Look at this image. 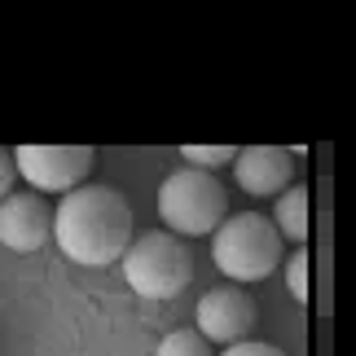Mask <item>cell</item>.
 Wrapping results in <instances>:
<instances>
[{"instance_id":"obj_1","label":"cell","mask_w":356,"mask_h":356,"mask_svg":"<svg viewBox=\"0 0 356 356\" xmlns=\"http://www.w3.org/2000/svg\"><path fill=\"white\" fill-rule=\"evenodd\" d=\"M53 242L84 268H106L132 242V207L111 185H79L53 207Z\"/></svg>"},{"instance_id":"obj_2","label":"cell","mask_w":356,"mask_h":356,"mask_svg":"<svg viewBox=\"0 0 356 356\" xmlns=\"http://www.w3.org/2000/svg\"><path fill=\"white\" fill-rule=\"evenodd\" d=\"M229 216V189L211 172L198 168H176L159 185V220L176 238H202L216 234Z\"/></svg>"},{"instance_id":"obj_3","label":"cell","mask_w":356,"mask_h":356,"mask_svg":"<svg viewBox=\"0 0 356 356\" xmlns=\"http://www.w3.org/2000/svg\"><path fill=\"white\" fill-rule=\"evenodd\" d=\"M119 264H123V282L145 299H172L194 282V255L168 229L136 234L128 242V251L119 255Z\"/></svg>"},{"instance_id":"obj_4","label":"cell","mask_w":356,"mask_h":356,"mask_svg":"<svg viewBox=\"0 0 356 356\" xmlns=\"http://www.w3.org/2000/svg\"><path fill=\"white\" fill-rule=\"evenodd\" d=\"M211 259L234 282H264L282 264V238L264 211H238L211 234Z\"/></svg>"},{"instance_id":"obj_5","label":"cell","mask_w":356,"mask_h":356,"mask_svg":"<svg viewBox=\"0 0 356 356\" xmlns=\"http://www.w3.org/2000/svg\"><path fill=\"white\" fill-rule=\"evenodd\" d=\"M13 168L31 194H71L92 172V145H18Z\"/></svg>"},{"instance_id":"obj_6","label":"cell","mask_w":356,"mask_h":356,"mask_svg":"<svg viewBox=\"0 0 356 356\" xmlns=\"http://www.w3.org/2000/svg\"><path fill=\"white\" fill-rule=\"evenodd\" d=\"M255 317H259V308L242 286H211L194 308V330L207 339V343L234 348L255 330Z\"/></svg>"},{"instance_id":"obj_7","label":"cell","mask_w":356,"mask_h":356,"mask_svg":"<svg viewBox=\"0 0 356 356\" xmlns=\"http://www.w3.org/2000/svg\"><path fill=\"white\" fill-rule=\"evenodd\" d=\"M53 238V207L44 194L31 189H13L9 198H0V242L9 251H40Z\"/></svg>"},{"instance_id":"obj_8","label":"cell","mask_w":356,"mask_h":356,"mask_svg":"<svg viewBox=\"0 0 356 356\" xmlns=\"http://www.w3.org/2000/svg\"><path fill=\"white\" fill-rule=\"evenodd\" d=\"M234 176L246 194L255 198H277L295 176V159L282 145H246L234 154Z\"/></svg>"},{"instance_id":"obj_9","label":"cell","mask_w":356,"mask_h":356,"mask_svg":"<svg viewBox=\"0 0 356 356\" xmlns=\"http://www.w3.org/2000/svg\"><path fill=\"white\" fill-rule=\"evenodd\" d=\"M273 229H277V238L286 242H299L304 246L308 242V189L304 185H286L282 194H277V202H273Z\"/></svg>"},{"instance_id":"obj_10","label":"cell","mask_w":356,"mask_h":356,"mask_svg":"<svg viewBox=\"0 0 356 356\" xmlns=\"http://www.w3.org/2000/svg\"><path fill=\"white\" fill-rule=\"evenodd\" d=\"M159 356H211V343L198 330H168L159 343Z\"/></svg>"},{"instance_id":"obj_11","label":"cell","mask_w":356,"mask_h":356,"mask_svg":"<svg viewBox=\"0 0 356 356\" xmlns=\"http://www.w3.org/2000/svg\"><path fill=\"white\" fill-rule=\"evenodd\" d=\"M181 154H185V168L216 172V168H225V163H234L238 149H234V145H185Z\"/></svg>"},{"instance_id":"obj_12","label":"cell","mask_w":356,"mask_h":356,"mask_svg":"<svg viewBox=\"0 0 356 356\" xmlns=\"http://www.w3.org/2000/svg\"><path fill=\"white\" fill-rule=\"evenodd\" d=\"M286 286H291V295L299 299V304H308L312 291H308V251L299 246L295 255H286Z\"/></svg>"},{"instance_id":"obj_13","label":"cell","mask_w":356,"mask_h":356,"mask_svg":"<svg viewBox=\"0 0 356 356\" xmlns=\"http://www.w3.org/2000/svg\"><path fill=\"white\" fill-rule=\"evenodd\" d=\"M220 356H286V352H282V348H273V343H255V339H242V343L225 348Z\"/></svg>"},{"instance_id":"obj_14","label":"cell","mask_w":356,"mask_h":356,"mask_svg":"<svg viewBox=\"0 0 356 356\" xmlns=\"http://www.w3.org/2000/svg\"><path fill=\"white\" fill-rule=\"evenodd\" d=\"M13 181H18V168H13V149L0 145V198L13 194Z\"/></svg>"}]
</instances>
